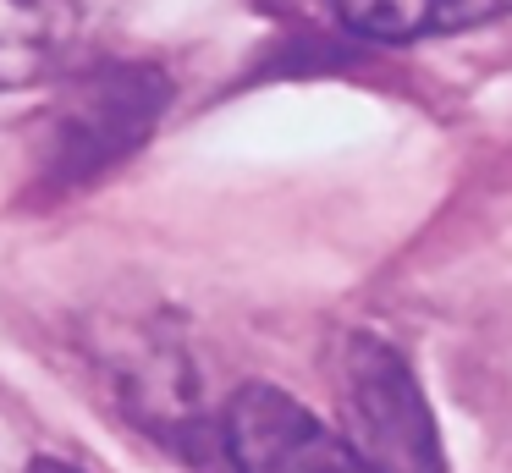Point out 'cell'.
Listing matches in <instances>:
<instances>
[{
    "label": "cell",
    "mask_w": 512,
    "mask_h": 473,
    "mask_svg": "<svg viewBox=\"0 0 512 473\" xmlns=\"http://www.w3.org/2000/svg\"><path fill=\"white\" fill-rule=\"evenodd\" d=\"M171 110V77L149 61H105L72 77L45 110L34 149V198H67L111 176Z\"/></svg>",
    "instance_id": "obj_1"
},
{
    "label": "cell",
    "mask_w": 512,
    "mask_h": 473,
    "mask_svg": "<svg viewBox=\"0 0 512 473\" xmlns=\"http://www.w3.org/2000/svg\"><path fill=\"white\" fill-rule=\"evenodd\" d=\"M94 358H100L111 402L122 407L127 424L160 440L166 451H177L193 473H226L221 413L204 396L199 363L166 325H155V319L127 325L122 319L94 341Z\"/></svg>",
    "instance_id": "obj_2"
},
{
    "label": "cell",
    "mask_w": 512,
    "mask_h": 473,
    "mask_svg": "<svg viewBox=\"0 0 512 473\" xmlns=\"http://www.w3.org/2000/svg\"><path fill=\"white\" fill-rule=\"evenodd\" d=\"M336 435L364 473H446V446L419 374L369 330H353L336 352Z\"/></svg>",
    "instance_id": "obj_3"
},
{
    "label": "cell",
    "mask_w": 512,
    "mask_h": 473,
    "mask_svg": "<svg viewBox=\"0 0 512 473\" xmlns=\"http://www.w3.org/2000/svg\"><path fill=\"white\" fill-rule=\"evenodd\" d=\"M226 473H364L336 424L281 385H243L221 407Z\"/></svg>",
    "instance_id": "obj_4"
},
{
    "label": "cell",
    "mask_w": 512,
    "mask_h": 473,
    "mask_svg": "<svg viewBox=\"0 0 512 473\" xmlns=\"http://www.w3.org/2000/svg\"><path fill=\"white\" fill-rule=\"evenodd\" d=\"M83 33L78 0H0V94L56 77Z\"/></svg>",
    "instance_id": "obj_5"
},
{
    "label": "cell",
    "mask_w": 512,
    "mask_h": 473,
    "mask_svg": "<svg viewBox=\"0 0 512 473\" xmlns=\"http://www.w3.org/2000/svg\"><path fill=\"white\" fill-rule=\"evenodd\" d=\"M336 28L375 44H413L435 33H463L479 22H496L512 11V0H325Z\"/></svg>",
    "instance_id": "obj_6"
},
{
    "label": "cell",
    "mask_w": 512,
    "mask_h": 473,
    "mask_svg": "<svg viewBox=\"0 0 512 473\" xmlns=\"http://www.w3.org/2000/svg\"><path fill=\"white\" fill-rule=\"evenodd\" d=\"M28 473H83L78 462H61V457H34L28 462Z\"/></svg>",
    "instance_id": "obj_7"
}]
</instances>
